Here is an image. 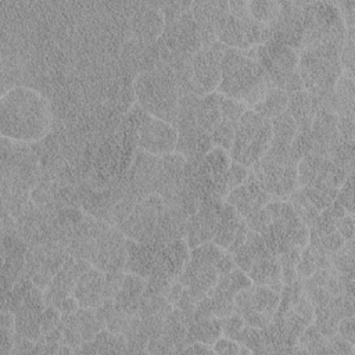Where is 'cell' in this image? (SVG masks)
I'll list each match as a JSON object with an SVG mask.
<instances>
[{"label": "cell", "instance_id": "obj_1", "mask_svg": "<svg viewBox=\"0 0 355 355\" xmlns=\"http://www.w3.org/2000/svg\"><path fill=\"white\" fill-rule=\"evenodd\" d=\"M53 128V111L39 90L18 85L1 93L0 135L17 143L35 144L44 140Z\"/></svg>", "mask_w": 355, "mask_h": 355}, {"label": "cell", "instance_id": "obj_2", "mask_svg": "<svg viewBox=\"0 0 355 355\" xmlns=\"http://www.w3.org/2000/svg\"><path fill=\"white\" fill-rule=\"evenodd\" d=\"M270 87H273L270 78L257 60L241 50H225L218 93L243 101L251 108L265 97Z\"/></svg>", "mask_w": 355, "mask_h": 355}, {"label": "cell", "instance_id": "obj_3", "mask_svg": "<svg viewBox=\"0 0 355 355\" xmlns=\"http://www.w3.org/2000/svg\"><path fill=\"white\" fill-rule=\"evenodd\" d=\"M136 104L147 114L175 123L179 110L180 92L173 71L159 64L155 68L139 72L133 80Z\"/></svg>", "mask_w": 355, "mask_h": 355}, {"label": "cell", "instance_id": "obj_4", "mask_svg": "<svg viewBox=\"0 0 355 355\" xmlns=\"http://www.w3.org/2000/svg\"><path fill=\"white\" fill-rule=\"evenodd\" d=\"M341 47L338 43L324 40L300 51L298 71L304 82V89L313 98L329 94L343 75L340 62Z\"/></svg>", "mask_w": 355, "mask_h": 355}, {"label": "cell", "instance_id": "obj_5", "mask_svg": "<svg viewBox=\"0 0 355 355\" xmlns=\"http://www.w3.org/2000/svg\"><path fill=\"white\" fill-rule=\"evenodd\" d=\"M164 208L165 202L157 193H151L141 201L121 200L114 208L112 226L128 240L136 243L150 241L154 237L157 220Z\"/></svg>", "mask_w": 355, "mask_h": 355}, {"label": "cell", "instance_id": "obj_6", "mask_svg": "<svg viewBox=\"0 0 355 355\" xmlns=\"http://www.w3.org/2000/svg\"><path fill=\"white\" fill-rule=\"evenodd\" d=\"M272 140L270 121L248 108L236 125L233 146L229 151L230 158L251 169L266 155Z\"/></svg>", "mask_w": 355, "mask_h": 355}, {"label": "cell", "instance_id": "obj_7", "mask_svg": "<svg viewBox=\"0 0 355 355\" xmlns=\"http://www.w3.org/2000/svg\"><path fill=\"white\" fill-rule=\"evenodd\" d=\"M40 176V159L32 146L1 137V190L32 191Z\"/></svg>", "mask_w": 355, "mask_h": 355}, {"label": "cell", "instance_id": "obj_8", "mask_svg": "<svg viewBox=\"0 0 355 355\" xmlns=\"http://www.w3.org/2000/svg\"><path fill=\"white\" fill-rule=\"evenodd\" d=\"M227 47L215 42L201 47L190 61L193 89L197 96H205L218 90L220 83L222 58Z\"/></svg>", "mask_w": 355, "mask_h": 355}, {"label": "cell", "instance_id": "obj_9", "mask_svg": "<svg viewBox=\"0 0 355 355\" xmlns=\"http://www.w3.org/2000/svg\"><path fill=\"white\" fill-rule=\"evenodd\" d=\"M128 258V239L107 223L96 239L89 262L101 272L123 270Z\"/></svg>", "mask_w": 355, "mask_h": 355}, {"label": "cell", "instance_id": "obj_10", "mask_svg": "<svg viewBox=\"0 0 355 355\" xmlns=\"http://www.w3.org/2000/svg\"><path fill=\"white\" fill-rule=\"evenodd\" d=\"M262 182L270 200H287L298 189L297 164L275 162L262 158L251 168Z\"/></svg>", "mask_w": 355, "mask_h": 355}, {"label": "cell", "instance_id": "obj_11", "mask_svg": "<svg viewBox=\"0 0 355 355\" xmlns=\"http://www.w3.org/2000/svg\"><path fill=\"white\" fill-rule=\"evenodd\" d=\"M176 144L175 125L146 112L137 129V147L151 155L162 157L176 151Z\"/></svg>", "mask_w": 355, "mask_h": 355}, {"label": "cell", "instance_id": "obj_12", "mask_svg": "<svg viewBox=\"0 0 355 355\" xmlns=\"http://www.w3.org/2000/svg\"><path fill=\"white\" fill-rule=\"evenodd\" d=\"M222 204L223 201L204 202L196 214L187 218L184 240L190 250L212 241L218 229Z\"/></svg>", "mask_w": 355, "mask_h": 355}, {"label": "cell", "instance_id": "obj_13", "mask_svg": "<svg viewBox=\"0 0 355 355\" xmlns=\"http://www.w3.org/2000/svg\"><path fill=\"white\" fill-rule=\"evenodd\" d=\"M165 25V15L158 4L141 6L130 17V37L143 46L154 44L162 36Z\"/></svg>", "mask_w": 355, "mask_h": 355}, {"label": "cell", "instance_id": "obj_14", "mask_svg": "<svg viewBox=\"0 0 355 355\" xmlns=\"http://www.w3.org/2000/svg\"><path fill=\"white\" fill-rule=\"evenodd\" d=\"M225 201L230 204L243 219H245L247 216L263 208L270 201V197L266 189L263 187L262 182L250 169L247 180L239 187L230 190Z\"/></svg>", "mask_w": 355, "mask_h": 355}, {"label": "cell", "instance_id": "obj_15", "mask_svg": "<svg viewBox=\"0 0 355 355\" xmlns=\"http://www.w3.org/2000/svg\"><path fill=\"white\" fill-rule=\"evenodd\" d=\"M90 266L92 263L89 261L76 259L69 255L60 270L54 275L50 286L43 291L46 305L58 308L61 301L73 293L78 279Z\"/></svg>", "mask_w": 355, "mask_h": 355}, {"label": "cell", "instance_id": "obj_16", "mask_svg": "<svg viewBox=\"0 0 355 355\" xmlns=\"http://www.w3.org/2000/svg\"><path fill=\"white\" fill-rule=\"evenodd\" d=\"M190 258V247L184 239L161 244L150 276L178 280ZM148 276V277H150Z\"/></svg>", "mask_w": 355, "mask_h": 355}, {"label": "cell", "instance_id": "obj_17", "mask_svg": "<svg viewBox=\"0 0 355 355\" xmlns=\"http://www.w3.org/2000/svg\"><path fill=\"white\" fill-rule=\"evenodd\" d=\"M191 14L197 24L201 46L207 47L216 40V25L219 19L229 11V1L209 0V1H193Z\"/></svg>", "mask_w": 355, "mask_h": 355}, {"label": "cell", "instance_id": "obj_18", "mask_svg": "<svg viewBox=\"0 0 355 355\" xmlns=\"http://www.w3.org/2000/svg\"><path fill=\"white\" fill-rule=\"evenodd\" d=\"M176 151L186 159H201L212 147L211 135L204 132L197 123L178 126Z\"/></svg>", "mask_w": 355, "mask_h": 355}, {"label": "cell", "instance_id": "obj_19", "mask_svg": "<svg viewBox=\"0 0 355 355\" xmlns=\"http://www.w3.org/2000/svg\"><path fill=\"white\" fill-rule=\"evenodd\" d=\"M72 294L80 308L96 309L104 301V272L90 266L78 279Z\"/></svg>", "mask_w": 355, "mask_h": 355}, {"label": "cell", "instance_id": "obj_20", "mask_svg": "<svg viewBox=\"0 0 355 355\" xmlns=\"http://www.w3.org/2000/svg\"><path fill=\"white\" fill-rule=\"evenodd\" d=\"M159 245L161 243H157L155 240L146 243L128 240V258L123 270L147 279L154 268Z\"/></svg>", "mask_w": 355, "mask_h": 355}, {"label": "cell", "instance_id": "obj_21", "mask_svg": "<svg viewBox=\"0 0 355 355\" xmlns=\"http://www.w3.org/2000/svg\"><path fill=\"white\" fill-rule=\"evenodd\" d=\"M187 218L189 216H186L179 207L165 205L164 211L158 216L153 240L166 244L178 239H184Z\"/></svg>", "mask_w": 355, "mask_h": 355}, {"label": "cell", "instance_id": "obj_22", "mask_svg": "<svg viewBox=\"0 0 355 355\" xmlns=\"http://www.w3.org/2000/svg\"><path fill=\"white\" fill-rule=\"evenodd\" d=\"M146 284H147V279L135 273L125 272V277L121 284V288L114 297L115 306L132 316L137 315L140 301L146 291Z\"/></svg>", "mask_w": 355, "mask_h": 355}, {"label": "cell", "instance_id": "obj_23", "mask_svg": "<svg viewBox=\"0 0 355 355\" xmlns=\"http://www.w3.org/2000/svg\"><path fill=\"white\" fill-rule=\"evenodd\" d=\"M280 273L282 265L279 263V259L275 255H266L255 261L251 269L247 272L252 284L265 286L277 293H280L283 288Z\"/></svg>", "mask_w": 355, "mask_h": 355}, {"label": "cell", "instance_id": "obj_24", "mask_svg": "<svg viewBox=\"0 0 355 355\" xmlns=\"http://www.w3.org/2000/svg\"><path fill=\"white\" fill-rule=\"evenodd\" d=\"M286 111L297 123L298 130L305 132L311 129V125L318 110L313 97L311 96L309 92L304 89L288 96V105Z\"/></svg>", "mask_w": 355, "mask_h": 355}, {"label": "cell", "instance_id": "obj_25", "mask_svg": "<svg viewBox=\"0 0 355 355\" xmlns=\"http://www.w3.org/2000/svg\"><path fill=\"white\" fill-rule=\"evenodd\" d=\"M243 222L244 219L239 215V212L230 204L223 201L218 229L212 239V243L226 251L233 243L234 236Z\"/></svg>", "mask_w": 355, "mask_h": 355}, {"label": "cell", "instance_id": "obj_26", "mask_svg": "<svg viewBox=\"0 0 355 355\" xmlns=\"http://www.w3.org/2000/svg\"><path fill=\"white\" fill-rule=\"evenodd\" d=\"M220 100L222 94L218 92L201 96L197 103L196 122L207 133L215 129V126L222 121L220 115Z\"/></svg>", "mask_w": 355, "mask_h": 355}, {"label": "cell", "instance_id": "obj_27", "mask_svg": "<svg viewBox=\"0 0 355 355\" xmlns=\"http://www.w3.org/2000/svg\"><path fill=\"white\" fill-rule=\"evenodd\" d=\"M78 352H126V338L123 334H115L107 329H101L92 341L83 343Z\"/></svg>", "mask_w": 355, "mask_h": 355}, {"label": "cell", "instance_id": "obj_28", "mask_svg": "<svg viewBox=\"0 0 355 355\" xmlns=\"http://www.w3.org/2000/svg\"><path fill=\"white\" fill-rule=\"evenodd\" d=\"M219 337H222V323H220L219 318L211 316L207 319L193 320L187 330L186 345H189L194 341H201V343L212 347V344Z\"/></svg>", "mask_w": 355, "mask_h": 355}, {"label": "cell", "instance_id": "obj_29", "mask_svg": "<svg viewBox=\"0 0 355 355\" xmlns=\"http://www.w3.org/2000/svg\"><path fill=\"white\" fill-rule=\"evenodd\" d=\"M252 286L251 279L248 277V275L239 269L234 268L232 272H229L225 276H220L214 291L211 293L209 297H219V298H226V300H234V295Z\"/></svg>", "mask_w": 355, "mask_h": 355}, {"label": "cell", "instance_id": "obj_30", "mask_svg": "<svg viewBox=\"0 0 355 355\" xmlns=\"http://www.w3.org/2000/svg\"><path fill=\"white\" fill-rule=\"evenodd\" d=\"M288 105V94L279 89V87H270L265 97L251 107L257 114H259L265 119H273L275 116L286 112Z\"/></svg>", "mask_w": 355, "mask_h": 355}, {"label": "cell", "instance_id": "obj_31", "mask_svg": "<svg viewBox=\"0 0 355 355\" xmlns=\"http://www.w3.org/2000/svg\"><path fill=\"white\" fill-rule=\"evenodd\" d=\"M73 326L76 327L79 336L82 337L83 343L92 341L98 331L103 329L97 315L94 312V309H89V308H79L76 312L73 313H68Z\"/></svg>", "mask_w": 355, "mask_h": 355}, {"label": "cell", "instance_id": "obj_32", "mask_svg": "<svg viewBox=\"0 0 355 355\" xmlns=\"http://www.w3.org/2000/svg\"><path fill=\"white\" fill-rule=\"evenodd\" d=\"M273 140L272 143L280 146H291L293 140L298 135V126L294 119L288 115V112H283L273 119H270Z\"/></svg>", "mask_w": 355, "mask_h": 355}, {"label": "cell", "instance_id": "obj_33", "mask_svg": "<svg viewBox=\"0 0 355 355\" xmlns=\"http://www.w3.org/2000/svg\"><path fill=\"white\" fill-rule=\"evenodd\" d=\"M282 12V1L276 0H252L248 1L250 17L262 25H272Z\"/></svg>", "mask_w": 355, "mask_h": 355}, {"label": "cell", "instance_id": "obj_34", "mask_svg": "<svg viewBox=\"0 0 355 355\" xmlns=\"http://www.w3.org/2000/svg\"><path fill=\"white\" fill-rule=\"evenodd\" d=\"M287 201L294 208V211L298 215V218L301 219V222L311 229L315 225V222H316V219L319 216V211L305 197L302 190L298 187L293 194H290Z\"/></svg>", "mask_w": 355, "mask_h": 355}, {"label": "cell", "instance_id": "obj_35", "mask_svg": "<svg viewBox=\"0 0 355 355\" xmlns=\"http://www.w3.org/2000/svg\"><path fill=\"white\" fill-rule=\"evenodd\" d=\"M236 125L237 123L220 121L211 132V140L214 147H220L226 151H230L236 135Z\"/></svg>", "mask_w": 355, "mask_h": 355}, {"label": "cell", "instance_id": "obj_36", "mask_svg": "<svg viewBox=\"0 0 355 355\" xmlns=\"http://www.w3.org/2000/svg\"><path fill=\"white\" fill-rule=\"evenodd\" d=\"M236 341L240 345H245L250 348L252 354H265V347H263V340H262V330L250 324H245L243 330L239 333Z\"/></svg>", "mask_w": 355, "mask_h": 355}, {"label": "cell", "instance_id": "obj_37", "mask_svg": "<svg viewBox=\"0 0 355 355\" xmlns=\"http://www.w3.org/2000/svg\"><path fill=\"white\" fill-rule=\"evenodd\" d=\"M132 319H133L132 315L116 308L114 304V308L108 312V315L104 319V329H107L108 331L115 333V334H123L126 331L128 326L130 324Z\"/></svg>", "mask_w": 355, "mask_h": 355}, {"label": "cell", "instance_id": "obj_38", "mask_svg": "<svg viewBox=\"0 0 355 355\" xmlns=\"http://www.w3.org/2000/svg\"><path fill=\"white\" fill-rule=\"evenodd\" d=\"M247 110H248V107L243 101L222 96V100H220L222 121L237 123Z\"/></svg>", "mask_w": 355, "mask_h": 355}, {"label": "cell", "instance_id": "obj_39", "mask_svg": "<svg viewBox=\"0 0 355 355\" xmlns=\"http://www.w3.org/2000/svg\"><path fill=\"white\" fill-rule=\"evenodd\" d=\"M354 47H355V31H347V37L341 47L340 62L343 73L354 76Z\"/></svg>", "mask_w": 355, "mask_h": 355}, {"label": "cell", "instance_id": "obj_40", "mask_svg": "<svg viewBox=\"0 0 355 355\" xmlns=\"http://www.w3.org/2000/svg\"><path fill=\"white\" fill-rule=\"evenodd\" d=\"M352 173L347 176L341 187L338 189L334 202L338 204L347 214L354 215V189H352Z\"/></svg>", "mask_w": 355, "mask_h": 355}, {"label": "cell", "instance_id": "obj_41", "mask_svg": "<svg viewBox=\"0 0 355 355\" xmlns=\"http://www.w3.org/2000/svg\"><path fill=\"white\" fill-rule=\"evenodd\" d=\"M354 112H344L337 115V132H338L340 140L347 143H354V137H355V114Z\"/></svg>", "mask_w": 355, "mask_h": 355}, {"label": "cell", "instance_id": "obj_42", "mask_svg": "<svg viewBox=\"0 0 355 355\" xmlns=\"http://www.w3.org/2000/svg\"><path fill=\"white\" fill-rule=\"evenodd\" d=\"M220 323H222V336L232 338V340H236L239 333L245 326L243 316L239 315L237 312H233L232 315L222 318Z\"/></svg>", "mask_w": 355, "mask_h": 355}, {"label": "cell", "instance_id": "obj_43", "mask_svg": "<svg viewBox=\"0 0 355 355\" xmlns=\"http://www.w3.org/2000/svg\"><path fill=\"white\" fill-rule=\"evenodd\" d=\"M250 175V168L244 166L243 164L234 162L232 161L229 171H227V176H226V184H227V191L239 187L240 184H243L247 178Z\"/></svg>", "mask_w": 355, "mask_h": 355}, {"label": "cell", "instance_id": "obj_44", "mask_svg": "<svg viewBox=\"0 0 355 355\" xmlns=\"http://www.w3.org/2000/svg\"><path fill=\"white\" fill-rule=\"evenodd\" d=\"M125 277V270H115L104 273V300H114L121 288Z\"/></svg>", "mask_w": 355, "mask_h": 355}, {"label": "cell", "instance_id": "obj_45", "mask_svg": "<svg viewBox=\"0 0 355 355\" xmlns=\"http://www.w3.org/2000/svg\"><path fill=\"white\" fill-rule=\"evenodd\" d=\"M61 318H62V312L57 306L46 305L43 315H42V322H40L42 334H46V333L51 331L53 329H55L57 326H60Z\"/></svg>", "mask_w": 355, "mask_h": 355}, {"label": "cell", "instance_id": "obj_46", "mask_svg": "<svg viewBox=\"0 0 355 355\" xmlns=\"http://www.w3.org/2000/svg\"><path fill=\"white\" fill-rule=\"evenodd\" d=\"M329 354H341V355H352L355 354V345L338 336L337 333L331 337L326 338Z\"/></svg>", "mask_w": 355, "mask_h": 355}, {"label": "cell", "instance_id": "obj_47", "mask_svg": "<svg viewBox=\"0 0 355 355\" xmlns=\"http://www.w3.org/2000/svg\"><path fill=\"white\" fill-rule=\"evenodd\" d=\"M293 309L308 323H313V319H315V308L311 302V300L308 298V295L305 294V291L298 297V300L295 301Z\"/></svg>", "mask_w": 355, "mask_h": 355}, {"label": "cell", "instance_id": "obj_48", "mask_svg": "<svg viewBox=\"0 0 355 355\" xmlns=\"http://www.w3.org/2000/svg\"><path fill=\"white\" fill-rule=\"evenodd\" d=\"M240 344L236 340L227 338L225 336L219 337L214 344H212V351L214 354H227V355H239Z\"/></svg>", "mask_w": 355, "mask_h": 355}, {"label": "cell", "instance_id": "obj_49", "mask_svg": "<svg viewBox=\"0 0 355 355\" xmlns=\"http://www.w3.org/2000/svg\"><path fill=\"white\" fill-rule=\"evenodd\" d=\"M311 239V229L304 223H300L291 233V245L304 250L308 247Z\"/></svg>", "mask_w": 355, "mask_h": 355}, {"label": "cell", "instance_id": "obj_50", "mask_svg": "<svg viewBox=\"0 0 355 355\" xmlns=\"http://www.w3.org/2000/svg\"><path fill=\"white\" fill-rule=\"evenodd\" d=\"M354 323H355V318L354 316H345V318L340 319L338 324H337V334L355 345V327H354Z\"/></svg>", "mask_w": 355, "mask_h": 355}, {"label": "cell", "instance_id": "obj_51", "mask_svg": "<svg viewBox=\"0 0 355 355\" xmlns=\"http://www.w3.org/2000/svg\"><path fill=\"white\" fill-rule=\"evenodd\" d=\"M301 252H302V250L291 245L277 257L279 263L282 266H297V263L300 262V258H301Z\"/></svg>", "mask_w": 355, "mask_h": 355}, {"label": "cell", "instance_id": "obj_52", "mask_svg": "<svg viewBox=\"0 0 355 355\" xmlns=\"http://www.w3.org/2000/svg\"><path fill=\"white\" fill-rule=\"evenodd\" d=\"M354 215L345 214L337 223V232L344 237L345 241L354 240Z\"/></svg>", "mask_w": 355, "mask_h": 355}, {"label": "cell", "instance_id": "obj_53", "mask_svg": "<svg viewBox=\"0 0 355 355\" xmlns=\"http://www.w3.org/2000/svg\"><path fill=\"white\" fill-rule=\"evenodd\" d=\"M229 14H232L233 17L240 18V19L248 18L250 17V14H248V1H244V0L229 1Z\"/></svg>", "mask_w": 355, "mask_h": 355}, {"label": "cell", "instance_id": "obj_54", "mask_svg": "<svg viewBox=\"0 0 355 355\" xmlns=\"http://www.w3.org/2000/svg\"><path fill=\"white\" fill-rule=\"evenodd\" d=\"M183 290H184V287H183V284L179 280L172 282V284L169 286V288H168V291L165 294V298L169 301V304L172 306H175L178 304V301L180 300V297L183 294Z\"/></svg>", "mask_w": 355, "mask_h": 355}, {"label": "cell", "instance_id": "obj_55", "mask_svg": "<svg viewBox=\"0 0 355 355\" xmlns=\"http://www.w3.org/2000/svg\"><path fill=\"white\" fill-rule=\"evenodd\" d=\"M79 308H80V305H79V302H78V300H76V297H75L73 294L65 297V298L61 301L60 306H58V309H60L62 313H73V312H76Z\"/></svg>", "mask_w": 355, "mask_h": 355}, {"label": "cell", "instance_id": "obj_56", "mask_svg": "<svg viewBox=\"0 0 355 355\" xmlns=\"http://www.w3.org/2000/svg\"><path fill=\"white\" fill-rule=\"evenodd\" d=\"M182 352H187V354H214L212 347L208 345V344H204L201 341H194V343L186 345Z\"/></svg>", "mask_w": 355, "mask_h": 355}, {"label": "cell", "instance_id": "obj_57", "mask_svg": "<svg viewBox=\"0 0 355 355\" xmlns=\"http://www.w3.org/2000/svg\"><path fill=\"white\" fill-rule=\"evenodd\" d=\"M280 279L283 286H288L295 283L300 277L297 275L295 266H282V273H280Z\"/></svg>", "mask_w": 355, "mask_h": 355}]
</instances>
